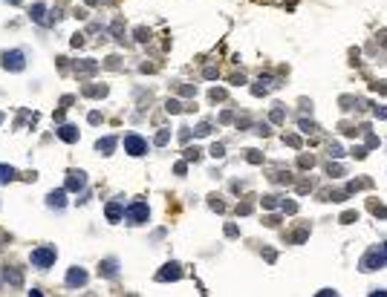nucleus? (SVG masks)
Listing matches in <instances>:
<instances>
[{
  "label": "nucleus",
  "mask_w": 387,
  "mask_h": 297,
  "mask_svg": "<svg viewBox=\"0 0 387 297\" xmlns=\"http://www.w3.org/2000/svg\"><path fill=\"white\" fill-rule=\"evenodd\" d=\"M0 61H3V69H9V72H21V69L26 66V52H23V49H9V52L0 55Z\"/></svg>",
  "instance_id": "obj_2"
},
{
  "label": "nucleus",
  "mask_w": 387,
  "mask_h": 297,
  "mask_svg": "<svg viewBox=\"0 0 387 297\" xmlns=\"http://www.w3.org/2000/svg\"><path fill=\"white\" fill-rule=\"evenodd\" d=\"M96 150H98V153H104V156H110V153L116 150V139H113V136H107V139H98V141H96Z\"/></svg>",
  "instance_id": "obj_11"
},
{
  "label": "nucleus",
  "mask_w": 387,
  "mask_h": 297,
  "mask_svg": "<svg viewBox=\"0 0 387 297\" xmlns=\"http://www.w3.org/2000/svg\"><path fill=\"white\" fill-rule=\"evenodd\" d=\"M165 141H168V130H162L159 136H156V144H165Z\"/></svg>",
  "instance_id": "obj_20"
},
{
  "label": "nucleus",
  "mask_w": 387,
  "mask_h": 297,
  "mask_svg": "<svg viewBox=\"0 0 387 297\" xmlns=\"http://www.w3.org/2000/svg\"><path fill=\"white\" fill-rule=\"evenodd\" d=\"M84 283H87V271L78 268V265H72V268L66 271V286L75 289V286H84Z\"/></svg>",
  "instance_id": "obj_7"
},
{
  "label": "nucleus",
  "mask_w": 387,
  "mask_h": 297,
  "mask_svg": "<svg viewBox=\"0 0 387 297\" xmlns=\"http://www.w3.org/2000/svg\"><path fill=\"white\" fill-rule=\"evenodd\" d=\"M208 133H211L208 124H199V127H196V136H208Z\"/></svg>",
  "instance_id": "obj_19"
},
{
  "label": "nucleus",
  "mask_w": 387,
  "mask_h": 297,
  "mask_svg": "<svg viewBox=\"0 0 387 297\" xmlns=\"http://www.w3.org/2000/svg\"><path fill=\"white\" fill-rule=\"evenodd\" d=\"M46 205H49V208H58V211H61V208L66 205V188H58V191H52V194L46 197Z\"/></svg>",
  "instance_id": "obj_8"
},
{
  "label": "nucleus",
  "mask_w": 387,
  "mask_h": 297,
  "mask_svg": "<svg viewBox=\"0 0 387 297\" xmlns=\"http://www.w3.org/2000/svg\"><path fill=\"white\" fill-rule=\"evenodd\" d=\"M382 251H385V257H387V242H385V245H382Z\"/></svg>",
  "instance_id": "obj_22"
},
{
  "label": "nucleus",
  "mask_w": 387,
  "mask_h": 297,
  "mask_svg": "<svg viewBox=\"0 0 387 297\" xmlns=\"http://www.w3.org/2000/svg\"><path fill=\"white\" fill-rule=\"evenodd\" d=\"M179 110H182L179 101H168V113H179Z\"/></svg>",
  "instance_id": "obj_17"
},
{
  "label": "nucleus",
  "mask_w": 387,
  "mask_h": 297,
  "mask_svg": "<svg viewBox=\"0 0 387 297\" xmlns=\"http://www.w3.org/2000/svg\"><path fill=\"white\" fill-rule=\"evenodd\" d=\"M0 121H3V116H0Z\"/></svg>",
  "instance_id": "obj_24"
},
{
  "label": "nucleus",
  "mask_w": 387,
  "mask_h": 297,
  "mask_svg": "<svg viewBox=\"0 0 387 297\" xmlns=\"http://www.w3.org/2000/svg\"><path fill=\"white\" fill-rule=\"evenodd\" d=\"M43 12H46V6H43V3H35V6H32V18L38 20V23H46V18H43Z\"/></svg>",
  "instance_id": "obj_15"
},
{
  "label": "nucleus",
  "mask_w": 387,
  "mask_h": 297,
  "mask_svg": "<svg viewBox=\"0 0 387 297\" xmlns=\"http://www.w3.org/2000/svg\"><path fill=\"white\" fill-rule=\"evenodd\" d=\"M125 150H128L130 156H145L148 153V141L139 133H128L125 136Z\"/></svg>",
  "instance_id": "obj_4"
},
{
  "label": "nucleus",
  "mask_w": 387,
  "mask_h": 297,
  "mask_svg": "<svg viewBox=\"0 0 387 297\" xmlns=\"http://www.w3.org/2000/svg\"><path fill=\"white\" fill-rule=\"evenodd\" d=\"M58 139L66 141V144L78 141V127H72V124H61V127H58Z\"/></svg>",
  "instance_id": "obj_9"
},
{
  "label": "nucleus",
  "mask_w": 387,
  "mask_h": 297,
  "mask_svg": "<svg viewBox=\"0 0 387 297\" xmlns=\"http://www.w3.org/2000/svg\"><path fill=\"white\" fill-rule=\"evenodd\" d=\"M182 277V271H179V263H168L165 265V271L156 274V280H179Z\"/></svg>",
  "instance_id": "obj_10"
},
{
  "label": "nucleus",
  "mask_w": 387,
  "mask_h": 297,
  "mask_svg": "<svg viewBox=\"0 0 387 297\" xmlns=\"http://www.w3.org/2000/svg\"><path fill=\"white\" fill-rule=\"evenodd\" d=\"M18 179V170L12 165H0V185H9V182H15Z\"/></svg>",
  "instance_id": "obj_13"
},
{
  "label": "nucleus",
  "mask_w": 387,
  "mask_h": 297,
  "mask_svg": "<svg viewBox=\"0 0 387 297\" xmlns=\"http://www.w3.org/2000/svg\"><path fill=\"white\" fill-rule=\"evenodd\" d=\"M376 116H379V119H387V110L385 107H376Z\"/></svg>",
  "instance_id": "obj_21"
},
{
  "label": "nucleus",
  "mask_w": 387,
  "mask_h": 297,
  "mask_svg": "<svg viewBox=\"0 0 387 297\" xmlns=\"http://www.w3.org/2000/svg\"><path fill=\"white\" fill-rule=\"evenodd\" d=\"M122 217H125V208H122V202H110V205H107V219H110V222H119Z\"/></svg>",
  "instance_id": "obj_12"
},
{
  "label": "nucleus",
  "mask_w": 387,
  "mask_h": 297,
  "mask_svg": "<svg viewBox=\"0 0 387 297\" xmlns=\"http://www.w3.org/2000/svg\"><path fill=\"white\" fill-rule=\"evenodd\" d=\"M329 153H332V156H344V150H341V144H329Z\"/></svg>",
  "instance_id": "obj_18"
},
{
  "label": "nucleus",
  "mask_w": 387,
  "mask_h": 297,
  "mask_svg": "<svg viewBox=\"0 0 387 297\" xmlns=\"http://www.w3.org/2000/svg\"><path fill=\"white\" fill-rule=\"evenodd\" d=\"M87 185V173L84 170H69L66 173V191H81Z\"/></svg>",
  "instance_id": "obj_6"
},
{
  "label": "nucleus",
  "mask_w": 387,
  "mask_h": 297,
  "mask_svg": "<svg viewBox=\"0 0 387 297\" xmlns=\"http://www.w3.org/2000/svg\"><path fill=\"white\" fill-rule=\"evenodd\" d=\"M211 156H214V159H223V156H226V147H223V144H214V147H211Z\"/></svg>",
  "instance_id": "obj_16"
},
{
  "label": "nucleus",
  "mask_w": 387,
  "mask_h": 297,
  "mask_svg": "<svg viewBox=\"0 0 387 297\" xmlns=\"http://www.w3.org/2000/svg\"><path fill=\"white\" fill-rule=\"evenodd\" d=\"M9 3H12V6H18V3H21V0H9Z\"/></svg>",
  "instance_id": "obj_23"
},
{
  "label": "nucleus",
  "mask_w": 387,
  "mask_h": 297,
  "mask_svg": "<svg viewBox=\"0 0 387 297\" xmlns=\"http://www.w3.org/2000/svg\"><path fill=\"white\" fill-rule=\"evenodd\" d=\"M125 217H128L130 225H142V222H148V217H150V208H148L145 202H133V205H128Z\"/></svg>",
  "instance_id": "obj_3"
},
{
  "label": "nucleus",
  "mask_w": 387,
  "mask_h": 297,
  "mask_svg": "<svg viewBox=\"0 0 387 297\" xmlns=\"http://www.w3.org/2000/svg\"><path fill=\"white\" fill-rule=\"evenodd\" d=\"M55 257H58L55 245H41V248H35L32 254H29V260H32L35 268H49V265L55 263Z\"/></svg>",
  "instance_id": "obj_1"
},
{
  "label": "nucleus",
  "mask_w": 387,
  "mask_h": 297,
  "mask_svg": "<svg viewBox=\"0 0 387 297\" xmlns=\"http://www.w3.org/2000/svg\"><path fill=\"white\" fill-rule=\"evenodd\" d=\"M379 265H385V251H382V248H370V251L364 254V260H361V268H364V271H373V268H379Z\"/></svg>",
  "instance_id": "obj_5"
},
{
  "label": "nucleus",
  "mask_w": 387,
  "mask_h": 297,
  "mask_svg": "<svg viewBox=\"0 0 387 297\" xmlns=\"http://www.w3.org/2000/svg\"><path fill=\"white\" fill-rule=\"evenodd\" d=\"M116 260H104V263H101V274H104V277H116Z\"/></svg>",
  "instance_id": "obj_14"
}]
</instances>
